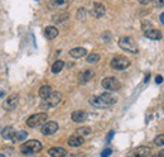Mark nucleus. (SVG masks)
I'll use <instances>...</instances> for the list:
<instances>
[{
  "mask_svg": "<svg viewBox=\"0 0 164 157\" xmlns=\"http://www.w3.org/2000/svg\"><path fill=\"white\" fill-rule=\"evenodd\" d=\"M119 46H120L121 50H124V51H126V52H129V53H138V52H139V48H138L137 42H135L133 38H131V37H126V36L121 37V38L119 39Z\"/></svg>",
  "mask_w": 164,
  "mask_h": 157,
  "instance_id": "nucleus-1",
  "label": "nucleus"
},
{
  "mask_svg": "<svg viewBox=\"0 0 164 157\" xmlns=\"http://www.w3.org/2000/svg\"><path fill=\"white\" fill-rule=\"evenodd\" d=\"M20 151L24 153V154H34V153H38L39 151H42V143L37 139H30V141H27Z\"/></svg>",
  "mask_w": 164,
  "mask_h": 157,
  "instance_id": "nucleus-2",
  "label": "nucleus"
},
{
  "mask_svg": "<svg viewBox=\"0 0 164 157\" xmlns=\"http://www.w3.org/2000/svg\"><path fill=\"white\" fill-rule=\"evenodd\" d=\"M47 114L46 113H38V114H33L27 119V124L28 127L36 128L39 127V125H43L44 123H47Z\"/></svg>",
  "mask_w": 164,
  "mask_h": 157,
  "instance_id": "nucleus-3",
  "label": "nucleus"
},
{
  "mask_svg": "<svg viewBox=\"0 0 164 157\" xmlns=\"http://www.w3.org/2000/svg\"><path fill=\"white\" fill-rule=\"evenodd\" d=\"M110 66L114 69V70H117V71H121V70H125L130 66V60L125 56H116L111 60L110 62Z\"/></svg>",
  "mask_w": 164,
  "mask_h": 157,
  "instance_id": "nucleus-4",
  "label": "nucleus"
},
{
  "mask_svg": "<svg viewBox=\"0 0 164 157\" xmlns=\"http://www.w3.org/2000/svg\"><path fill=\"white\" fill-rule=\"evenodd\" d=\"M61 92H52L51 95L47 98V99H43V102L41 103V108L42 109H51V108H54L59 102H61Z\"/></svg>",
  "mask_w": 164,
  "mask_h": 157,
  "instance_id": "nucleus-5",
  "label": "nucleus"
},
{
  "mask_svg": "<svg viewBox=\"0 0 164 157\" xmlns=\"http://www.w3.org/2000/svg\"><path fill=\"white\" fill-rule=\"evenodd\" d=\"M101 85H102L104 89H106L109 91H116V90H119L121 87L120 81L117 79H115V77H105L102 80Z\"/></svg>",
  "mask_w": 164,
  "mask_h": 157,
  "instance_id": "nucleus-6",
  "label": "nucleus"
},
{
  "mask_svg": "<svg viewBox=\"0 0 164 157\" xmlns=\"http://www.w3.org/2000/svg\"><path fill=\"white\" fill-rule=\"evenodd\" d=\"M57 131H58V124L56 122H47V123L43 124V127H42V133L44 136L54 134Z\"/></svg>",
  "mask_w": 164,
  "mask_h": 157,
  "instance_id": "nucleus-7",
  "label": "nucleus"
},
{
  "mask_svg": "<svg viewBox=\"0 0 164 157\" xmlns=\"http://www.w3.org/2000/svg\"><path fill=\"white\" fill-rule=\"evenodd\" d=\"M18 103H19L18 95H14V94H13V95H10V97L7 98V100H5L4 104H3V108H4L5 110H13V109L17 108Z\"/></svg>",
  "mask_w": 164,
  "mask_h": 157,
  "instance_id": "nucleus-8",
  "label": "nucleus"
},
{
  "mask_svg": "<svg viewBox=\"0 0 164 157\" xmlns=\"http://www.w3.org/2000/svg\"><path fill=\"white\" fill-rule=\"evenodd\" d=\"M105 12H106V8L104 4L101 3H95L92 9H91V15L93 18H101L105 15Z\"/></svg>",
  "mask_w": 164,
  "mask_h": 157,
  "instance_id": "nucleus-9",
  "label": "nucleus"
},
{
  "mask_svg": "<svg viewBox=\"0 0 164 157\" xmlns=\"http://www.w3.org/2000/svg\"><path fill=\"white\" fill-rule=\"evenodd\" d=\"M149 153H150V148L142 146V147H138L137 149H134L133 153L130 154V157H148Z\"/></svg>",
  "mask_w": 164,
  "mask_h": 157,
  "instance_id": "nucleus-10",
  "label": "nucleus"
},
{
  "mask_svg": "<svg viewBox=\"0 0 164 157\" xmlns=\"http://www.w3.org/2000/svg\"><path fill=\"white\" fill-rule=\"evenodd\" d=\"M101 98V100L107 105V107H110V105H114L116 102H117V98L115 97V95H112L111 92H104V94H101V95H98Z\"/></svg>",
  "mask_w": 164,
  "mask_h": 157,
  "instance_id": "nucleus-11",
  "label": "nucleus"
},
{
  "mask_svg": "<svg viewBox=\"0 0 164 157\" xmlns=\"http://www.w3.org/2000/svg\"><path fill=\"white\" fill-rule=\"evenodd\" d=\"M71 118L76 123H83L87 119V113L83 112V110H76V112H73L71 114Z\"/></svg>",
  "mask_w": 164,
  "mask_h": 157,
  "instance_id": "nucleus-12",
  "label": "nucleus"
},
{
  "mask_svg": "<svg viewBox=\"0 0 164 157\" xmlns=\"http://www.w3.org/2000/svg\"><path fill=\"white\" fill-rule=\"evenodd\" d=\"M48 153L51 157H66L67 156V151L62 147H53L48 151Z\"/></svg>",
  "mask_w": 164,
  "mask_h": 157,
  "instance_id": "nucleus-13",
  "label": "nucleus"
},
{
  "mask_svg": "<svg viewBox=\"0 0 164 157\" xmlns=\"http://www.w3.org/2000/svg\"><path fill=\"white\" fill-rule=\"evenodd\" d=\"M86 55H87V51L83 47H76V48H73V50L70 51V56L73 57V58H82Z\"/></svg>",
  "mask_w": 164,
  "mask_h": 157,
  "instance_id": "nucleus-14",
  "label": "nucleus"
},
{
  "mask_svg": "<svg viewBox=\"0 0 164 157\" xmlns=\"http://www.w3.org/2000/svg\"><path fill=\"white\" fill-rule=\"evenodd\" d=\"M92 76H93V71H92V70L81 71V72L78 74V81H80L81 84H85V82L90 81V80L92 79Z\"/></svg>",
  "mask_w": 164,
  "mask_h": 157,
  "instance_id": "nucleus-15",
  "label": "nucleus"
},
{
  "mask_svg": "<svg viewBox=\"0 0 164 157\" xmlns=\"http://www.w3.org/2000/svg\"><path fill=\"white\" fill-rule=\"evenodd\" d=\"M90 104L92 105V107H95V108H98V109H104V108H107V105L101 100V98L100 97H91L90 98Z\"/></svg>",
  "mask_w": 164,
  "mask_h": 157,
  "instance_id": "nucleus-16",
  "label": "nucleus"
},
{
  "mask_svg": "<svg viewBox=\"0 0 164 157\" xmlns=\"http://www.w3.org/2000/svg\"><path fill=\"white\" fill-rule=\"evenodd\" d=\"M145 37L149 38V39H153V41H158V39L162 38V32L158 29H155V28H153V29L148 30V32H145Z\"/></svg>",
  "mask_w": 164,
  "mask_h": 157,
  "instance_id": "nucleus-17",
  "label": "nucleus"
},
{
  "mask_svg": "<svg viewBox=\"0 0 164 157\" xmlns=\"http://www.w3.org/2000/svg\"><path fill=\"white\" fill-rule=\"evenodd\" d=\"M83 142H85V139L81 136H71L68 138V144L71 147H78L81 144H83Z\"/></svg>",
  "mask_w": 164,
  "mask_h": 157,
  "instance_id": "nucleus-18",
  "label": "nucleus"
},
{
  "mask_svg": "<svg viewBox=\"0 0 164 157\" xmlns=\"http://www.w3.org/2000/svg\"><path fill=\"white\" fill-rule=\"evenodd\" d=\"M44 36L47 39H54L58 36V29L56 27H47L44 30Z\"/></svg>",
  "mask_w": 164,
  "mask_h": 157,
  "instance_id": "nucleus-19",
  "label": "nucleus"
},
{
  "mask_svg": "<svg viewBox=\"0 0 164 157\" xmlns=\"http://www.w3.org/2000/svg\"><path fill=\"white\" fill-rule=\"evenodd\" d=\"M14 136H15V131L13 127H5L2 131V137L4 139H14Z\"/></svg>",
  "mask_w": 164,
  "mask_h": 157,
  "instance_id": "nucleus-20",
  "label": "nucleus"
},
{
  "mask_svg": "<svg viewBox=\"0 0 164 157\" xmlns=\"http://www.w3.org/2000/svg\"><path fill=\"white\" fill-rule=\"evenodd\" d=\"M52 94V87L49 85H43L41 89H39V97L42 99H47L49 95Z\"/></svg>",
  "mask_w": 164,
  "mask_h": 157,
  "instance_id": "nucleus-21",
  "label": "nucleus"
},
{
  "mask_svg": "<svg viewBox=\"0 0 164 157\" xmlns=\"http://www.w3.org/2000/svg\"><path fill=\"white\" fill-rule=\"evenodd\" d=\"M51 5H52V8L63 9L68 5V0H51Z\"/></svg>",
  "mask_w": 164,
  "mask_h": 157,
  "instance_id": "nucleus-22",
  "label": "nucleus"
},
{
  "mask_svg": "<svg viewBox=\"0 0 164 157\" xmlns=\"http://www.w3.org/2000/svg\"><path fill=\"white\" fill-rule=\"evenodd\" d=\"M63 67H64V62L61 61V60H58V61H56L54 64L52 65V72H53V74H58V72L62 71Z\"/></svg>",
  "mask_w": 164,
  "mask_h": 157,
  "instance_id": "nucleus-23",
  "label": "nucleus"
},
{
  "mask_svg": "<svg viewBox=\"0 0 164 157\" xmlns=\"http://www.w3.org/2000/svg\"><path fill=\"white\" fill-rule=\"evenodd\" d=\"M66 19H68V14H67V13L57 14V15L53 17V20H54L56 23H61V22H63V20H66Z\"/></svg>",
  "mask_w": 164,
  "mask_h": 157,
  "instance_id": "nucleus-24",
  "label": "nucleus"
},
{
  "mask_svg": "<svg viewBox=\"0 0 164 157\" xmlns=\"http://www.w3.org/2000/svg\"><path fill=\"white\" fill-rule=\"evenodd\" d=\"M27 136H28V133H27L25 131H19V132L15 133L14 141H24V139L27 138Z\"/></svg>",
  "mask_w": 164,
  "mask_h": 157,
  "instance_id": "nucleus-25",
  "label": "nucleus"
},
{
  "mask_svg": "<svg viewBox=\"0 0 164 157\" xmlns=\"http://www.w3.org/2000/svg\"><path fill=\"white\" fill-rule=\"evenodd\" d=\"M90 133H91V128H90V127H83V128H78V129H77V134L81 136V137L87 136V134H90Z\"/></svg>",
  "mask_w": 164,
  "mask_h": 157,
  "instance_id": "nucleus-26",
  "label": "nucleus"
},
{
  "mask_svg": "<svg viewBox=\"0 0 164 157\" xmlns=\"http://www.w3.org/2000/svg\"><path fill=\"white\" fill-rule=\"evenodd\" d=\"M142 29H143V32L145 33V32H148V30L153 29V24H152L150 22H148V20H144V22L142 23Z\"/></svg>",
  "mask_w": 164,
  "mask_h": 157,
  "instance_id": "nucleus-27",
  "label": "nucleus"
},
{
  "mask_svg": "<svg viewBox=\"0 0 164 157\" xmlns=\"http://www.w3.org/2000/svg\"><path fill=\"white\" fill-rule=\"evenodd\" d=\"M154 144L155 146H164V134H159V136H157L155 137V139H154Z\"/></svg>",
  "mask_w": 164,
  "mask_h": 157,
  "instance_id": "nucleus-28",
  "label": "nucleus"
},
{
  "mask_svg": "<svg viewBox=\"0 0 164 157\" xmlns=\"http://www.w3.org/2000/svg\"><path fill=\"white\" fill-rule=\"evenodd\" d=\"M98 60H100V56H98L97 53H91L87 56V61L90 62V64H93V62H97Z\"/></svg>",
  "mask_w": 164,
  "mask_h": 157,
  "instance_id": "nucleus-29",
  "label": "nucleus"
},
{
  "mask_svg": "<svg viewBox=\"0 0 164 157\" xmlns=\"http://www.w3.org/2000/svg\"><path fill=\"white\" fill-rule=\"evenodd\" d=\"M86 14H87V12H86L85 8L78 9V12H77V19H80V20H85V19H86Z\"/></svg>",
  "mask_w": 164,
  "mask_h": 157,
  "instance_id": "nucleus-30",
  "label": "nucleus"
},
{
  "mask_svg": "<svg viewBox=\"0 0 164 157\" xmlns=\"http://www.w3.org/2000/svg\"><path fill=\"white\" fill-rule=\"evenodd\" d=\"M111 153H112V151H111L110 148H105V149L102 151V153H101V157H109Z\"/></svg>",
  "mask_w": 164,
  "mask_h": 157,
  "instance_id": "nucleus-31",
  "label": "nucleus"
},
{
  "mask_svg": "<svg viewBox=\"0 0 164 157\" xmlns=\"http://www.w3.org/2000/svg\"><path fill=\"white\" fill-rule=\"evenodd\" d=\"M154 4L158 8H162V7H164V0H154Z\"/></svg>",
  "mask_w": 164,
  "mask_h": 157,
  "instance_id": "nucleus-32",
  "label": "nucleus"
},
{
  "mask_svg": "<svg viewBox=\"0 0 164 157\" xmlns=\"http://www.w3.org/2000/svg\"><path fill=\"white\" fill-rule=\"evenodd\" d=\"M162 81H163V77H162L160 75H158V76H157V79H155V82H157V84H160Z\"/></svg>",
  "mask_w": 164,
  "mask_h": 157,
  "instance_id": "nucleus-33",
  "label": "nucleus"
},
{
  "mask_svg": "<svg viewBox=\"0 0 164 157\" xmlns=\"http://www.w3.org/2000/svg\"><path fill=\"white\" fill-rule=\"evenodd\" d=\"M138 2H139L140 4H149L152 0H138Z\"/></svg>",
  "mask_w": 164,
  "mask_h": 157,
  "instance_id": "nucleus-34",
  "label": "nucleus"
},
{
  "mask_svg": "<svg viewBox=\"0 0 164 157\" xmlns=\"http://www.w3.org/2000/svg\"><path fill=\"white\" fill-rule=\"evenodd\" d=\"M112 136H114V132L111 131V132L109 133V136H107V141H111V138H112Z\"/></svg>",
  "mask_w": 164,
  "mask_h": 157,
  "instance_id": "nucleus-35",
  "label": "nucleus"
},
{
  "mask_svg": "<svg viewBox=\"0 0 164 157\" xmlns=\"http://www.w3.org/2000/svg\"><path fill=\"white\" fill-rule=\"evenodd\" d=\"M160 22L164 24V13H162V15H160Z\"/></svg>",
  "mask_w": 164,
  "mask_h": 157,
  "instance_id": "nucleus-36",
  "label": "nucleus"
},
{
  "mask_svg": "<svg viewBox=\"0 0 164 157\" xmlns=\"http://www.w3.org/2000/svg\"><path fill=\"white\" fill-rule=\"evenodd\" d=\"M158 154H159L160 157H164V149H162V151H160V152L158 153Z\"/></svg>",
  "mask_w": 164,
  "mask_h": 157,
  "instance_id": "nucleus-37",
  "label": "nucleus"
},
{
  "mask_svg": "<svg viewBox=\"0 0 164 157\" xmlns=\"http://www.w3.org/2000/svg\"><path fill=\"white\" fill-rule=\"evenodd\" d=\"M4 97V91H0V98H3Z\"/></svg>",
  "mask_w": 164,
  "mask_h": 157,
  "instance_id": "nucleus-38",
  "label": "nucleus"
},
{
  "mask_svg": "<svg viewBox=\"0 0 164 157\" xmlns=\"http://www.w3.org/2000/svg\"><path fill=\"white\" fill-rule=\"evenodd\" d=\"M150 157H160L159 154H154V156H150Z\"/></svg>",
  "mask_w": 164,
  "mask_h": 157,
  "instance_id": "nucleus-39",
  "label": "nucleus"
}]
</instances>
